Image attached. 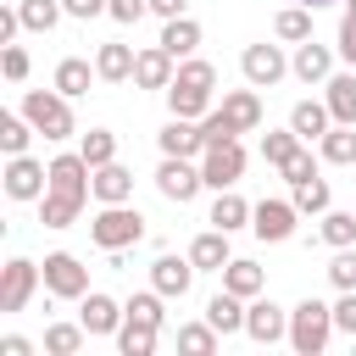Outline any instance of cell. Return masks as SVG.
<instances>
[{
  "mask_svg": "<svg viewBox=\"0 0 356 356\" xmlns=\"http://www.w3.org/2000/svg\"><path fill=\"white\" fill-rule=\"evenodd\" d=\"M334 339V306H323L317 295H306L295 312H289V345L300 356H323Z\"/></svg>",
  "mask_w": 356,
  "mask_h": 356,
  "instance_id": "6da1fadb",
  "label": "cell"
},
{
  "mask_svg": "<svg viewBox=\"0 0 356 356\" xmlns=\"http://www.w3.org/2000/svg\"><path fill=\"white\" fill-rule=\"evenodd\" d=\"M89 239H95L100 250H128V245H139V239H145V217H139V206H128V200L100 206L95 222H89Z\"/></svg>",
  "mask_w": 356,
  "mask_h": 356,
  "instance_id": "7a4b0ae2",
  "label": "cell"
},
{
  "mask_svg": "<svg viewBox=\"0 0 356 356\" xmlns=\"http://www.w3.org/2000/svg\"><path fill=\"white\" fill-rule=\"evenodd\" d=\"M22 117L44 134V139H67L72 134V106L61 89H28L22 95Z\"/></svg>",
  "mask_w": 356,
  "mask_h": 356,
  "instance_id": "3957f363",
  "label": "cell"
},
{
  "mask_svg": "<svg viewBox=\"0 0 356 356\" xmlns=\"http://www.w3.org/2000/svg\"><path fill=\"white\" fill-rule=\"evenodd\" d=\"M44 295H56V300H83V295H89V267H83L72 250H50V256H44Z\"/></svg>",
  "mask_w": 356,
  "mask_h": 356,
  "instance_id": "277c9868",
  "label": "cell"
},
{
  "mask_svg": "<svg viewBox=\"0 0 356 356\" xmlns=\"http://www.w3.org/2000/svg\"><path fill=\"white\" fill-rule=\"evenodd\" d=\"M200 178H206V189H234V184L245 178V145H239V139L206 145V150H200Z\"/></svg>",
  "mask_w": 356,
  "mask_h": 356,
  "instance_id": "5b68a950",
  "label": "cell"
},
{
  "mask_svg": "<svg viewBox=\"0 0 356 356\" xmlns=\"http://www.w3.org/2000/svg\"><path fill=\"white\" fill-rule=\"evenodd\" d=\"M39 284H44V267L28 261V256H11V261L0 267V312H22Z\"/></svg>",
  "mask_w": 356,
  "mask_h": 356,
  "instance_id": "8992f818",
  "label": "cell"
},
{
  "mask_svg": "<svg viewBox=\"0 0 356 356\" xmlns=\"http://www.w3.org/2000/svg\"><path fill=\"white\" fill-rule=\"evenodd\" d=\"M156 189H161L167 200L189 206V200L206 189V178H200V167H195L189 156H161V167H156Z\"/></svg>",
  "mask_w": 356,
  "mask_h": 356,
  "instance_id": "52a82bcc",
  "label": "cell"
},
{
  "mask_svg": "<svg viewBox=\"0 0 356 356\" xmlns=\"http://www.w3.org/2000/svg\"><path fill=\"white\" fill-rule=\"evenodd\" d=\"M0 178H6V195H11V200H39V195L50 189V167H39L28 150H22V156H6V172H0Z\"/></svg>",
  "mask_w": 356,
  "mask_h": 356,
  "instance_id": "ba28073f",
  "label": "cell"
},
{
  "mask_svg": "<svg viewBox=\"0 0 356 356\" xmlns=\"http://www.w3.org/2000/svg\"><path fill=\"white\" fill-rule=\"evenodd\" d=\"M239 72H245V83H250V89H273V83L289 72V61H284V50H278V44H245Z\"/></svg>",
  "mask_w": 356,
  "mask_h": 356,
  "instance_id": "9c48e42d",
  "label": "cell"
},
{
  "mask_svg": "<svg viewBox=\"0 0 356 356\" xmlns=\"http://www.w3.org/2000/svg\"><path fill=\"white\" fill-rule=\"evenodd\" d=\"M295 200H261L256 211H250V234L256 239H267V245H284L289 234H295Z\"/></svg>",
  "mask_w": 356,
  "mask_h": 356,
  "instance_id": "30bf717a",
  "label": "cell"
},
{
  "mask_svg": "<svg viewBox=\"0 0 356 356\" xmlns=\"http://www.w3.org/2000/svg\"><path fill=\"white\" fill-rule=\"evenodd\" d=\"M195 273H200V267H195L189 256H172V250H161V256L150 261V284H156L167 300H172V295L184 300V295H189V284H195Z\"/></svg>",
  "mask_w": 356,
  "mask_h": 356,
  "instance_id": "8fae6325",
  "label": "cell"
},
{
  "mask_svg": "<svg viewBox=\"0 0 356 356\" xmlns=\"http://www.w3.org/2000/svg\"><path fill=\"white\" fill-rule=\"evenodd\" d=\"M245 334H250L256 345H278V339H289V312L256 295V300H250V312H245Z\"/></svg>",
  "mask_w": 356,
  "mask_h": 356,
  "instance_id": "7c38bea8",
  "label": "cell"
},
{
  "mask_svg": "<svg viewBox=\"0 0 356 356\" xmlns=\"http://www.w3.org/2000/svg\"><path fill=\"white\" fill-rule=\"evenodd\" d=\"M289 72H295L300 83H328V78H334V50L317 44V39H300L295 56H289Z\"/></svg>",
  "mask_w": 356,
  "mask_h": 356,
  "instance_id": "4fadbf2b",
  "label": "cell"
},
{
  "mask_svg": "<svg viewBox=\"0 0 356 356\" xmlns=\"http://www.w3.org/2000/svg\"><path fill=\"white\" fill-rule=\"evenodd\" d=\"M172 78H178V56L172 50H161V44L139 50V61H134V83L139 89H167Z\"/></svg>",
  "mask_w": 356,
  "mask_h": 356,
  "instance_id": "5bb4252c",
  "label": "cell"
},
{
  "mask_svg": "<svg viewBox=\"0 0 356 356\" xmlns=\"http://www.w3.org/2000/svg\"><path fill=\"white\" fill-rule=\"evenodd\" d=\"M156 145H161V156H189V161H195V156L206 150V134H200L195 117H172V122L156 134Z\"/></svg>",
  "mask_w": 356,
  "mask_h": 356,
  "instance_id": "9a60e30c",
  "label": "cell"
},
{
  "mask_svg": "<svg viewBox=\"0 0 356 356\" xmlns=\"http://www.w3.org/2000/svg\"><path fill=\"white\" fill-rule=\"evenodd\" d=\"M122 317H128V306H117L111 295H100V289H89L83 295V306H78V323L89 328V334H117L122 328Z\"/></svg>",
  "mask_w": 356,
  "mask_h": 356,
  "instance_id": "2e32d148",
  "label": "cell"
},
{
  "mask_svg": "<svg viewBox=\"0 0 356 356\" xmlns=\"http://www.w3.org/2000/svg\"><path fill=\"white\" fill-rule=\"evenodd\" d=\"M245 312H250V306H245V295H234V289H217V295L206 300V323H211L222 339H228V334H245Z\"/></svg>",
  "mask_w": 356,
  "mask_h": 356,
  "instance_id": "e0dca14e",
  "label": "cell"
},
{
  "mask_svg": "<svg viewBox=\"0 0 356 356\" xmlns=\"http://www.w3.org/2000/svg\"><path fill=\"white\" fill-rule=\"evenodd\" d=\"M217 111H222L239 134H256V128H261V95H256V89H228Z\"/></svg>",
  "mask_w": 356,
  "mask_h": 356,
  "instance_id": "ac0fdd59",
  "label": "cell"
},
{
  "mask_svg": "<svg viewBox=\"0 0 356 356\" xmlns=\"http://www.w3.org/2000/svg\"><path fill=\"white\" fill-rule=\"evenodd\" d=\"M189 261L200 267V273H222L234 256H228V234L222 228H206V234H195L189 239Z\"/></svg>",
  "mask_w": 356,
  "mask_h": 356,
  "instance_id": "d6986e66",
  "label": "cell"
},
{
  "mask_svg": "<svg viewBox=\"0 0 356 356\" xmlns=\"http://www.w3.org/2000/svg\"><path fill=\"white\" fill-rule=\"evenodd\" d=\"M95 200H100V206L134 200V172H128L122 161H106V167H95Z\"/></svg>",
  "mask_w": 356,
  "mask_h": 356,
  "instance_id": "ffe728a7",
  "label": "cell"
},
{
  "mask_svg": "<svg viewBox=\"0 0 356 356\" xmlns=\"http://www.w3.org/2000/svg\"><path fill=\"white\" fill-rule=\"evenodd\" d=\"M156 44H161V50H172L178 61H184V56H195V44H200V22H195L189 11H184V17H167Z\"/></svg>",
  "mask_w": 356,
  "mask_h": 356,
  "instance_id": "44dd1931",
  "label": "cell"
},
{
  "mask_svg": "<svg viewBox=\"0 0 356 356\" xmlns=\"http://www.w3.org/2000/svg\"><path fill=\"white\" fill-rule=\"evenodd\" d=\"M289 128H295L300 139H323V134L334 128V111H328V100H300V106L289 111Z\"/></svg>",
  "mask_w": 356,
  "mask_h": 356,
  "instance_id": "7402d4cb",
  "label": "cell"
},
{
  "mask_svg": "<svg viewBox=\"0 0 356 356\" xmlns=\"http://www.w3.org/2000/svg\"><path fill=\"white\" fill-rule=\"evenodd\" d=\"M134 61H139L134 44H100V56H95V67H100L106 83H128L134 78Z\"/></svg>",
  "mask_w": 356,
  "mask_h": 356,
  "instance_id": "603a6c76",
  "label": "cell"
},
{
  "mask_svg": "<svg viewBox=\"0 0 356 356\" xmlns=\"http://www.w3.org/2000/svg\"><path fill=\"white\" fill-rule=\"evenodd\" d=\"M161 95H167V111H172V117H195V122H200V117L211 111V89H189V83H167Z\"/></svg>",
  "mask_w": 356,
  "mask_h": 356,
  "instance_id": "cb8c5ba5",
  "label": "cell"
},
{
  "mask_svg": "<svg viewBox=\"0 0 356 356\" xmlns=\"http://www.w3.org/2000/svg\"><path fill=\"white\" fill-rule=\"evenodd\" d=\"M250 211H256V206H245L234 189H217V200H211V217H206V222H211V228H222V234H234V228H245V222H250Z\"/></svg>",
  "mask_w": 356,
  "mask_h": 356,
  "instance_id": "d4e9b609",
  "label": "cell"
},
{
  "mask_svg": "<svg viewBox=\"0 0 356 356\" xmlns=\"http://www.w3.org/2000/svg\"><path fill=\"white\" fill-rule=\"evenodd\" d=\"M317 150H323V161L350 167V161H356V122H334V128L317 139Z\"/></svg>",
  "mask_w": 356,
  "mask_h": 356,
  "instance_id": "484cf974",
  "label": "cell"
},
{
  "mask_svg": "<svg viewBox=\"0 0 356 356\" xmlns=\"http://www.w3.org/2000/svg\"><path fill=\"white\" fill-rule=\"evenodd\" d=\"M328 95V111H334V122H356V72H334L328 83H323Z\"/></svg>",
  "mask_w": 356,
  "mask_h": 356,
  "instance_id": "4316f807",
  "label": "cell"
},
{
  "mask_svg": "<svg viewBox=\"0 0 356 356\" xmlns=\"http://www.w3.org/2000/svg\"><path fill=\"white\" fill-rule=\"evenodd\" d=\"M78 211H83V200H72V195H56V189L39 195V222H44V228H72Z\"/></svg>",
  "mask_w": 356,
  "mask_h": 356,
  "instance_id": "83f0119b",
  "label": "cell"
},
{
  "mask_svg": "<svg viewBox=\"0 0 356 356\" xmlns=\"http://www.w3.org/2000/svg\"><path fill=\"white\" fill-rule=\"evenodd\" d=\"M222 289H234V295L256 300V295L267 289V273H261L256 261H228V267H222Z\"/></svg>",
  "mask_w": 356,
  "mask_h": 356,
  "instance_id": "f1b7e54d",
  "label": "cell"
},
{
  "mask_svg": "<svg viewBox=\"0 0 356 356\" xmlns=\"http://www.w3.org/2000/svg\"><path fill=\"white\" fill-rule=\"evenodd\" d=\"M156 323H139V317H122V328H117V350L122 356H150L156 350Z\"/></svg>",
  "mask_w": 356,
  "mask_h": 356,
  "instance_id": "f546056e",
  "label": "cell"
},
{
  "mask_svg": "<svg viewBox=\"0 0 356 356\" xmlns=\"http://www.w3.org/2000/svg\"><path fill=\"white\" fill-rule=\"evenodd\" d=\"M89 78H100V67H89L83 56H67L61 67H56V89L72 100V95H89Z\"/></svg>",
  "mask_w": 356,
  "mask_h": 356,
  "instance_id": "4dcf8cb0",
  "label": "cell"
},
{
  "mask_svg": "<svg viewBox=\"0 0 356 356\" xmlns=\"http://www.w3.org/2000/svg\"><path fill=\"white\" fill-rule=\"evenodd\" d=\"M273 33H278L284 44H300V39H312V6H284V11L273 17Z\"/></svg>",
  "mask_w": 356,
  "mask_h": 356,
  "instance_id": "1f68e13d",
  "label": "cell"
},
{
  "mask_svg": "<svg viewBox=\"0 0 356 356\" xmlns=\"http://www.w3.org/2000/svg\"><path fill=\"white\" fill-rule=\"evenodd\" d=\"M83 339H89L83 323H50V328H44V350H50V356H78Z\"/></svg>",
  "mask_w": 356,
  "mask_h": 356,
  "instance_id": "d6a6232c",
  "label": "cell"
},
{
  "mask_svg": "<svg viewBox=\"0 0 356 356\" xmlns=\"http://www.w3.org/2000/svg\"><path fill=\"white\" fill-rule=\"evenodd\" d=\"M317 239L323 245H334V250H345V245H356V211H323V228H317Z\"/></svg>",
  "mask_w": 356,
  "mask_h": 356,
  "instance_id": "836d02e7",
  "label": "cell"
},
{
  "mask_svg": "<svg viewBox=\"0 0 356 356\" xmlns=\"http://www.w3.org/2000/svg\"><path fill=\"white\" fill-rule=\"evenodd\" d=\"M17 11H22V28H28V33H50V28L67 17V6H61V0H22Z\"/></svg>",
  "mask_w": 356,
  "mask_h": 356,
  "instance_id": "e575fe53",
  "label": "cell"
},
{
  "mask_svg": "<svg viewBox=\"0 0 356 356\" xmlns=\"http://www.w3.org/2000/svg\"><path fill=\"white\" fill-rule=\"evenodd\" d=\"M33 134H39V128H33L22 111H6V117H0V150H6V156H22Z\"/></svg>",
  "mask_w": 356,
  "mask_h": 356,
  "instance_id": "d590c367",
  "label": "cell"
},
{
  "mask_svg": "<svg viewBox=\"0 0 356 356\" xmlns=\"http://www.w3.org/2000/svg\"><path fill=\"white\" fill-rule=\"evenodd\" d=\"M78 156H83L89 167L117 161V134H111V128H89V134H83V145H78Z\"/></svg>",
  "mask_w": 356,
  "mask_h": 356,
  "instance_id": "8d00e7d4",
  "label": "cell"
},
{
  "mask_svg": "<svg viewBox=\"0 0 356 356\" xmlns=\"http://www.w3.org/2000/svg\"><path fill=\"white\" fill-rule=\"evenodd\" d=\"M289 200H295V211H300V217H323L334 195H328V184H323V178H306V184H295V195H289Z\"/></svg>",
  "mask_w": 356,
  "mask_h": 356,
  "instance_id": "74e56055",
  "label": "cell"
},
{
  "mask_svg": "<svg viewBox=\"0 0 356 356\" xmlns=\"http://www.w3.org/2000/svg\"><path fill=\"white\" fill-rule=\"evenodd\" d=\"M217 345H222V334L211 323H184L178 328V350H189V356H211Z\"/></svg>",
  "mask_w": 356,
  "mask_h": 356,
  "instance_id": "f35d334b",
  "label": "cell"
},
{
  "mask_svg": "<svg viewBox=\"0 0 356 356\" xmlns=\"http://www.w3.org/2000/svg\"><path fill=\"white\" fill-rule=\"evenodd\" d=\"M300 145H306V139H300L295 128H284V134H261V161H267V167H284Z\"/></svg>",
  "mask_w": 356,
  "mask_h": 356,
  "instance_id": "ab89813d",
  "label": "cell"
},
{
  "mask_svg": "<svg viewBox=\"0 0 356 356\" xmlns=\"http://www.w3.org/2000/svg\"><path fill=\"white\" fill-rule=\"evenodd\" d=\"M161 300H167V295H161V289L150 284V289H139V295H128V317H139V323H156V328H161V323H167V312H161Z\"/></svg>",
  "mask_w": 356,
  "mask_h": 356,
  "instance_id": "60d3db41",
  "label": "cell"
},
{
  "mask_svg": "<svg viewBox=\"0 0 356 356\" xmlns=\"http://www.w3.org/2000/svg\"><path fill=\"white\" fill-rule=\"evenodd\" d=\"M172 83H189V89H217V67H211V61H200V56H184Z\"/></svg>",
  "mask_w": 356,
  "mask_h": 356,
  "instance_id": "b9f144b4",
  "label": "cell"
},
{
  "mask_svg": "<svg viewBox=\"0 0 356 356\" xmlns=\"http://www.w3.org/2000/svg\"><path fill=\"white\" fill-rule=\"evenodd\" d=\"M278 172H284V184L295 189V184H306V178H317V161H312V150L300 145V150H295V156H289V161H284Z\"/></svg>",
  "mask_w": 356,
  "mask_h": 356,
  "instance_id": "7bdbcfd3",
  "label": "cell"
},
{
  "mask_svg": "<svg viewBox=\"0 0 356 356\" xmlns=\"http://www.w3.org/2000/svg\"><path fill=\"white\" fill-rule=\"evenodd\" d=\"M328 284H334V289H356V250H350V245L328 261Z\"/></svg>",
  "mask_w": 356,
  "mask_h": 356,
  "instance_id": "ee69618b",
  "label": "cell"
},
{
  "mask_svg": "<svg viewBox=\"0 0 356 356\" xmlns=\"http://www.w3.org/2000/svg\"><path fill=\"white\" fill-rule=\"evenodd\" d=\"M28 67H33V61H28V50H22V44H6V50H0V72H6L11 83H22V78H28Z\"/></svg>",
  "mask_w": 356,
  "mask_h": 356,
  "instance_id": "f6af8a7d",
  "label": "cell"
},
{
  "mask_svg": "<svg viewBox=\"0 0 356 356\" xmlns=\"http://www.w3.org/2000/svg\"><path fill=\"white\" fill-rule=\"evenodd\" d=\"M200 134H206V145H222V139H239V128L222 117V111H206L200 117Z\"/></svg>",
  "mask_w": 356,
  "mask_h": 356,
  "instance_id": "bcb514c9",
  "label": "cell"
},
{
  "mask_svg": "<svg viewBox=\"0 0 356 356\" xmlns=\"http://www.w3.org/2000/svg\"><path fill=\"white\" fill-rule=\"evenodd\" d=\"M334 328H339V334H356V289H339V300H334Z\"/></svg>",
  "mask_w": 356,
  "mask_h": 356,
  "instance_id": "7dc6e473",
  "label": "cell"
},
{
  "mask_svg": "<svg viewBox=\"0 0 356 356\" xmlns=\"http://www.w3.org/2000/svg\"><path fill=\"white\" fill-rule=\"evenodd\" d=\"M145 11H150V0H111V6H106L111 22H139Z\"/></svg>",
  "mask_w": 356,
  "mask_h": 356,
  "instance_id": "c3c4849f",
  "label": "cell"
},
{
  "mask_svg": "<svg viewBox=\"0 0 356 356\" xmlns=\"http://www.w3.org/2000/svg\"><path fill=\"white\" fill-rule=\"evenodd\" d=\"M339 56H345V61L356 67V17H350V11L339 17Z\"/></svg>",
  "mask_w": 356,
  "mask_h": 356,
  "instance_id": "681fc988",
  "label": "cell"
},
{
  "mask_svg": "<svg viewBox=\"0 0 356 356\" xmlns=\"http://www.w3.org/2000/svg\"><path fill=\"white\" fill-rule=\"evenodd\" d=\"M61 6H67V17H78V22H89V17H100V11L111 6V0H61Z\"/></svg>",
  "mask_w": 356,
  "mask_h": 356,
  "instance_id": "f907efd6",
  "label": "cell"
},
{
  "mask_svg": "<svg viewBox=\"0 0 356 356\" xmlns=\"http://www.w3.org/2000/svg\"><path fill=\"white\" fill-rule=\"evenodd\" d=\"M0 356H33V345H28L22 334H6V339H0Z\"/></svg>",
  "mask_w": 356,
  "mask_h": 356,
  "instance_id": "816d5d0a",
  "label": "cell"
},
{
  "mask_svg": "<svg viewBox=\"0 0 356 356\" xmlns=\"http://www.w3.org/2000/svg\"><path fill=\"white\" fill-rule=\"evenodd\" d=\"M150 11L167 22V17H184V11H189V0H150Z\"/></svg>",
  "mask_w": 356,
  "mask_h": 356,
  "instance_id": "f5cc1de1",
  "label": "cell"
},
{
  "mask_svg": "<svg viewBox=\"0 0 356 356\" xmlns=\"http://www.w3.org/2000/svg\"><path fill=\"white\" fill-rule=\"evenodd\" d=\"M300 6H312V11H317V6H334V0H300Z\"/></svg>",
  "mask_w": 356,
  "mask_h": 356,
  "instance_id": "db71d44e",
  "label": "cell"
},
{
  "mask_svg": "<svg viewBox=\"0 0 356 356\" xmlns=\"http://www.w3.org/2000/svg\"><path fill=\"white\" fill-rule=\"evenodd\" d=\"M345 11H350V17H356V0H345Z\"/></svg>",
  "mask_w": 356,
  "mask_h": 356,
  "instance_id": "11a10c76",
  "label": "cell"
}]
</instances>
